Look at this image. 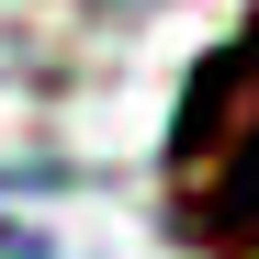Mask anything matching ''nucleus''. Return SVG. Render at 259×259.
Listing matches in <instances>:
<instances>
[{
    "mask_svg": "<svg viewBox=\"0 0 259 259\" xmlns=\"http://www.w3.org/2000/svg\"><path fill=\"white\" fill-rule=\"evenodd\" d=\"M169 226L203 259H259V23L214 46L169 124Z\"/></svg>",
    "mask_w": 259,
    "mask_h": 259,
    "instance_id": "f257e3e1",
    "label": "nucleus"
},
{
    "mask_svg": "<svg viewBox=\"0 0 259 259\" xmlns=\"http://www.w3.org/2000/svg\"><path fill=\"white\" fill-rule=\"evenodd\" d=\"M0 259H57V237H46V226H23V214H0Z\"/></svg>",
    "mask_w": 259,
    "mask_h": 259,
    "instance_id": "f03ea898",
    "label": "nucleus"
},
{
    "mask_svg": "<svg viewBox=\"0 0 259 259\" xmlns=\"http://www.w3.org/2000/svg\"><path fill=\"white\" fill-rule=\"evenodd\" d=\"M91 23H136V12H158V0H79Z\"/></svg>",
    "mask_w": 259,
    "mask_h": 259,
    "instance_id": "7ed1b4c3",
    "label": "nucleus"
},
{
    "mask_svg": "<svg viewBox=\"0 0 259 259\" xmlns=\"http://www.w3.org/2000/svg\"><path fill=\"white\" fill-rule=\"evenodd\" d=\"M0 68H12V34H0Z\"/></svg>",
    "mask_w": 259,
    "mask_h": 259,
    "instance_id": "20e7f679",
    "label": "nucleus"
}]
</instances>
